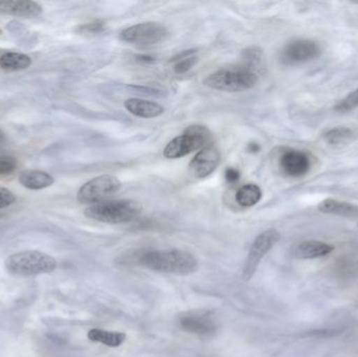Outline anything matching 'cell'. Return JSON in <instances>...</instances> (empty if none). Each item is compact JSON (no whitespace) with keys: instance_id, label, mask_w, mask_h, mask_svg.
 <instances>
[{"instance_id":"1","label":"cell","mask_w":358,"mask_h":357,"mask_svg":"<svg viewBox=\"0 0 358 357\" xmlns=\"http://www.w3.org/2000/svg\"><path fill=\"white\" fill-rule=\"evenodd\" d=\"M141 265L155 272L178 276H189L198 270V260L193 254L182 249L148 251L138 257Z\"/></svg>"},{"instance_id":"2","label":"cell","mask_w":358,"mask_h":357,"mask_svg":"<svg viewBox=\"0 0 358 357\" xmlns=\"http://www.w3.org/2000/svg\"><path fill=\"white\" fill-rule=\"evenodd\" d=\"M4 265L13 276L35 277L56 270L57 261L54 257L42 252L23 251L8 256Z\"/></svg>"},{"instance_id":"3","label":"cell","mask_w":358,"mask_h":357,"mask_svg":"<svg viewBox=\"0 0 358 357\" xmlns=\"http://www.w3.org/2000/svg\"><path fill=\"white\" fill-rule=\"evenodd\" d=\"M257 82L258 75L256 71L242 65L219 69L208 75L204 79L203 84L221 92H238L255 87Z\"/></svg>"},{"instance_id":"4","label":"cell","mask_w":358,"mask_h":357,"mask_svg":"<svg viewBox=\"0 0 358 357\" xmlns=\"http://www.w3.org/2000/svg\"><path fill=\"white\" fill-rule=\"evenodd\" d=\"M142 212L140 203L130 199L103 201L85 210L86 217L109 224H127L136 219Z\"/></svg>"},{"instance_id":"5","label":"cell","mask_w":358,"mask_h":357,"mask_svg":"<svg viewBox=\"0 0 358 357\" xmlns=\"http://www.w3.org/2000/svg\"><path fill=\"white\" fill-rule=\"evenodd\" d=\"M210 138L208 128L201 125H192L185 129L183 134L173 138L166 146L164 155L166 159H176L185 156L194 151L203 149Z\"/></svg>"},{"instance_id":"6","label":"cell","mask_w":358,"mask_h":357,"mask_svg":"<svg viewBox=\"0 0 358 357\" xmlns=\"http://www.w3.org/2000/svg\"><path fill=\"white\" fill-rule=\"evenodd\" d=\"M121 182L113 175H101L90 180L80 188L78 201L81 203H96L106 201L121 189Z\"/></svg>"},{"instance_id":"7","label":"cell","mask_w":358,"mask_h":357,"mask_svg":"<svg viewBox=\"0 0 358 357\" xmlns=\"http://www.w3.org/2000/svg\"><path fill=\"white\" fill-rule=\"evenodd\" d=\"M281 235L275 228H269L261 233L250 247L248 259L244 264L242 276L245 281H250L256 274L261 260L279 242Z\"/></svg>"},{"instance_id":"8","label":"cell","mask_w":358,"mask_h":357,"mask_svg":"<svg viewBox=\"0 0 358 357\" xmlns=\"http://www.w3.org/2000/svg\"><path fill=\"white\" fill-rule=\"evenodd\" d=\"M169 35L167 27L159 22H143L122 31L121 39L134 45L149 46L164 41Z\"/></svg>"},{"instance_id":"9","label":"cell","mask_w":358,"mask_h":357,"mask_svg":"<svg viewBox=\"0 0 358 357\" xmlns=\"http://www.w3.org/2000/svg\"><path fill=\"white\" fill-rule=\"evenodd\" d=\"M181 329L200 337H214L218 331V324L210 312L206 310H189L178 318Z\"/></svg>"},{"instance_id":"10","label":"cell","mask_w":358,"mask_h":357,"mask_svg":"<svg viewBox=\"0 0 358 357\" xmlns=\"http://www.w3.org/2000/svg\"><path fill=\"white\" fill-rule=\"evenodd\" d=\"M322 48L319 43L310 39H298L289 42L282 50L281 62L286 65L299 64L319 58Z\"/></svg>"},{"instance_id":"11","label":"cell","mask_w":358,"mask_h":357,"mask_svg":"<svg viewBox=\"0 0 358 357\" xmlns=\"http://www.w3.org/2000/svg\"><path fill=\"white\" fill-rule=\"evenodd\" d=\"M220 151L214 146H206L197 153L189 163V173L194 178L206 177L212 174L220 163Z\"/></svg>"},{"instance_id":"12","label":"cell","mask_w":358,"mask_h":357,"mask_svg":"<svg viewBox=\"0 0 358 357\" xmlns=\"http://www.w3.org/2000/svg\"><path fill=\"white\" fill-rule=\"evenodd\" d=\"M280 168L289 177L306 175L311 168L310 156L304 151L286 149L280 156Z\"/></svg>"},{"instance_id":"13","label":"cell","mask_w":358,"mask_h":357,"mask_svg":"<svg viewBox=\"0 0 358 357\" xmlns=\"http://www.w3.org/2000/svg\"><path fill=\"white\" fill-rule=\"evenodd\" d=\"M0 12L21 18H31L41 14L42 6L31 0H4L0 1Z\"/></svg>"},{"instance_id":"14","label":"cell","mask_w":358,"mask_h":357,"mask_svg":"<svg viewBox=\"0 0 358 357\" xmlns=\"http://www.w3.org/2000/svg\"><path fill=\"white\" fill-rule=\"evenodd\" d=\"M334 251V245L319 240H306L294 247L292 255L296 259L311 260L323 258Z\"/></svg>"},{"instance_id":"15","label":"cell","mask_w":358,"mask_h":357,"mask_svg":"<svg viewBox=\"0 0 358 357\" xmlns=\"http://www.w3.org/2000/svg\"><path fill=\"white\" fill-rule=\"evenodd\" d=\"M124 106L130 113L142 119H155L165 111V108L159 103L143 99H129L125 101Z\"/></svg>"},{"instance_id":"16","label":"cell","mask_w":358,"mask_h":357,"mask_svg":"<svg viewBox=\"0 0 358 357\" xmlns=\"http://www.w3.org/2000/svg\"><path fill=\"white\" fill-rule=\"evenodd\" d=\"M320 212L330 215L340 216V217L357 218L358 217V207L346 201H336V199H325L317 207Z\"/></svg>"},{"instance_id":"17","label":"cell","mask_w":358,"mask_h":357,"mask_svg":"<svg viewBox=\"0 0 358 357\" xmlns=\"http://www.w3.org/2000/svg\"><path fill=\"white\" fill-rule=\"evenodd\" d=\"M55 180L50 174L39 170H27L19 175L21 186L29 190H42L54 184Z\"/></svg>"},{"instance_id":"18","label":"cell","mask_w":358,"mask_h":357,"mask_svg":"<svg viewBox=\"0 0 358 357\" xmlns=\"http://www.w3.org/2000/svg\"><path fill=\"white\" fill-rule=\"evenodd\" d=\"M88 340L94 343H101L111 348L120 347L126 341V335L117 331L103 330L94 328L90 330L87 335Z\"/></svg>"},{"instance_id":"19","label":"cell","mask_w":358,"mask_h":357,"mask_svg":"<svg viewBox=\"0 0 358 357\" xmlns=\"http://www.w3.org/2000/svg\"><path fill=\"white\" fill-rule=\"evenodd\" d=\"M31 64V57L22 52H6L0 56V68L6 71H22Z\"/></svg>"},{"instance_id":"20","label":"cell","mask_w":358,"mask_h":357,"mask_svg":"<svg viewBox=\"0 0 358 357\" xmlns=\"http://www.w3.org/2000/svg\"><path fill=\"white\" fill-rule=\"evenodd\" d=\"M262 198V190L255 184H248L241 187L236 194V201L241 207H250L259 203Z\"/></svg>"},{"instance_id":"21","label":"cell","mask_w":358,"mask_h":357,"mask_svg":"<svg viewBox=\"0 0 358 357\" xmlns=\"http://www.w3.org/2000/svg\"><path fill=\"white\" fill-rule=\"evenodd\" d=\"M198 61L197 50H183L182 52L174 57L172 63H173V71L178 75H183L187 71H191Z\"/></svg>"},{"instance_id":"22","label":"cell","mask_w":358,"mask_h":357,"mask_svg":"<svg viewBox=\"0 0 358 357\" xmlns=\"http://www.w3.org/2000/svg\"><path fill=\"white\" fill-rule=\"evenodd\" d=\"M352 130L347 127H336L326 132L325 140L328 144L332 146H342L345 143H348L352 138Z\"/></svg>"},{"instance_id":"23","label":"cell","mask_w":358,"mask_h":357,"mask_svg":"<svg viewBox=\"0 0 358 357\" xmlns=\"http://www.w3.org/2000/svg\"><path fill=\"white\" fill-rule=\"evenodd\" d=\"M242 59L244 61V66L248 67L252 71H256L260 68L263 62V52L260 48H246L242 54Z\"/></svg>"},{"instance_id":"24","label":"cell","mask_w":358,"mask_h":357,"mask_svg":"<svg viewBox=\"0 0 358 357\" xmlns=\"http://www.w3.org/2000/svg\"><path fill=\"white\" fill-rule=\"evenodd\" d=\"M358 107V88L349 94L346 98L343 99L336 106L338 112L346 113Z\"/></svg>"},{"instance_id":"25","label":"cell","mask_w":358,"mask_h":357,"mask_svg":"<svg viewBox=\"0 0 358 357\" xmlns=\"http://www.w3.org/2000/svg\"><path fill=\"white\" fill-rule=\"evenodd\" d=\"M17 169V161L10 155H0V176H8Z\"/></svg>"},{"instance_id":"26","label":"cell","mask_w":358,"mask_h":357,"mask_svg":"<svg viewBox=\"0 0 358 357\" xmlns=\"http://www.w3.org/2000/svg\"><path fill=\"white\" fill-rule=\"evenodd\" d=\"M106 23L104 20H94L92 22L87 23V24L81 25L79 27V31L84 34H100L105 31Z\"/></svg>"},{"instance_id":"27","label":"cell","mask_w":358,"mask_h":357,"mask_svg":"<svg viewBox=\"0 0 358 357\" xmlns=\"http://www.w3.org/2000/svg\"><path fill=\"white\" fill-rule=\"evenodd\" d=\"M16 203V197L12 191L0 187V210L10 207L13 203Z\"/></svg>"},{"instance_id":"28","label":"cell","mask_w":358,"mask_h":357,"mask_svg":"<svg viewBox=\"0 0 358 357\" xmlns=\"http://www.w3.org/2000/svg\"><path fill=\"white\" fill-rule=\"evenodd\" d=\"M225 180L229 184H236V182H239L240 180V172L239 170L235 169V168H227L225 170Z\"/></svg>"},{"instance_id":"29","label":"cell","mask_w":358,"mask_h":357,"mask_svg":"<svg viewBox=\"0 0 358 357\" xmlns=\"http://www.w3.org/2000/svg\"><path fill=\"white\" fill-rule=\"evenodd\" d=\"M136 59H138V61L143 63H152L155 61V57L145 54H138V56H136Z\"/></svg>"},{"instance_id":"30","label":"cell","mask_w":358,"mask_h":357,"mask_svg":"<svg viewBox=\"0 0 358 357\" xmlns=\"http://www.w3.org/2000/svg\"><path fill=\"white\" fill-rule=\"evenodd\" d=\"M260 145L257 144V143H250V144L248 145V152L257 153L260 151Z\"/></svg>"},{"instance_id":"31","label":"cell","mask_w":358,"mask_h":357,"mask_svg":"<svg viewBox=\"0 0 358 357\" xmlns=\"http://www.w3.org/2000/svg\"><path fill=\"white\" fill-rule=\"evenodd\" d=\"M6 140V136H4V132L0 129V143L3 142Z\"/></svg>"}]
</instances>
